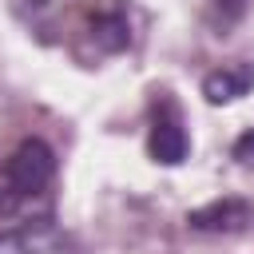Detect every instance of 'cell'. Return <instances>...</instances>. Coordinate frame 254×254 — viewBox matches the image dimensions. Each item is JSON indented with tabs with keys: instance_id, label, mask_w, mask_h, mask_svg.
Wrapping results in <instances>:
<instances>
[{
	"instance_id": "6da1fadb",
	"label": "cell",
	"mask_w": 254,
	"mask_h": 254,
	"mask_svg": "<svg viewBox=\"0 0 254 254\" xmlns=\"http://www.w3.org/2000/svg\"><path fill=\"white\" fill-rule=\"evenodd\" d=\"M52 179H56V151L40 135L20 139L0 167V210H16L24 198L44 194Z\"/></svg>"
},
{
	"instance_id": "8992f818",
	"label": "cell",
	"mask_w": 254,
	"mask_h": 254,
	"mask_svg": "<svg viewBox=\"0 0 254 254\" xmlns=\"http://www.w3.org/2000/svg\"><path fill=\"white\" fill-rule=\"evenodd\" d=\"M91 40H95L103 52H123L127 40H131L127 20H123L119 12H103V16H95V20H91Z\"/></svg>"
},
{
	"instance_id": "ba28073f",
	"label": "cell",
	"mask_w": 254,
	"mask_h": 254,
	"mask_svg": "<svg viewBox=\"0 0 254 254\" xmlns=\"http://www.w3.org/2000/svg\"><path fill=\"white\" fill-rule=\"evenodd\" d=\"M214 12H218V20H222V28H230V24L246 12V0H218V4H214Z\"/></svg>"
},
{
	"instance_id": "3957f363",
	"label": "cell",
	"mask_w": 254,
	"mask_h": 254,
	"mask_svg": "<svg viewBox=\"0 0 254 254\" xmlns=\"http://www.w3.org/2000/svg\"><path fill=\"white\" fill-rule=\"evenodd\" d=\"M0 254H71V242L52 218H36L16 230H4Z\"/></svg>"
},
{
	"instance_id": "5b68a950",
	"label": "cell",
	"mask_w": 254,
	"mask_h": 254,
	"mask_svg": "<svg viewBox=\"0 0 254 254\" xmlns=\"http://www.w3.org/2000/svg\"><path fill=\"white\" fill-rule=\"evenodd\" d=\"M187 222H190V230H210V234H218V230H238V226L250 222V206H246L242 198H214V202L190 210Z\"/></svg>"
},
{
	"instance_id": "7a4b0ae2",
	"label": "cell",
	"mask_w": 254,
	"mask_h": 254,
	"mask_svg": "<svg viewBox=\"0 0 254 254\" xmlns=\"http://www.w3.org/2000/svg\"><path fill=\"white\" fill-rule=\"evenodd\" d=\"M190 143H187V131H183V119H179V107L163 95L155 103V119H151V135H147V155L163 167H179L187 159Z\"/></svg>"
},
{
	"instance_id": "277c9868",
	"label": "cell",
	"mask_w": 254,
	"mask_h": 254,
	"mask_svg": "<svg viewBox=\"0 0 254 254\" xmlns=\"http://www.w3.org/2000/svg\"><path fill=\"white\" fill-rule=\"evenodd\" d=\"M250 87H254V64H246V60L226 64V67H218V71H210V75L202 79V95H206V103H214V107L250 95Z\"/></svg>"
},
{
	"instance_id": "52a82bcc",
	"label": "cell",
	"mask_w": 254,
	"mask_h": 254,
	"mask_svg": "<svg viewBox=\"0 0 254 254\" xmlns=\"http://www.w3.org/2000/svg\"><path fill=\"white\" fill-rule=\"evenodd\" d=\"M230 155H234V159H238L242 167H254V127H250V131H242V135L234 139Z\"/></svg>"
}]
</instances>
